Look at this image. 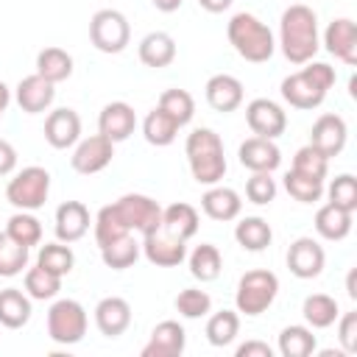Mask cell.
Listing matches in <instances>:
<instances>
[{
	"instance_id": "45",
	"label": "cell",
	"mask_w": 357,
	"mask_h": 357,
	"mask_svg": "<svg viewBox=\"0 0 357 357\" xmlns=\"http://www.w3.org/2000/svg\"><path fill=\"white\" fill-rule=\"evenodd\" d=\"M293 170H298V173H304V176H312V178H321V181H324L326 173H329V159L307 142L304 148L296 151V156H293Z\"/></svg>"
},
{
	"instance_id": "11",
	"label": "cell",
	"mask_w": 357,
	"mask_h": 357,
	"mask_svg": "<svg viewBox=\"0 0 357 357\" xmlns=\"http://www.w3.org/2000/svg\"><path fill=\"white\" fill-rule=\"evenodd\" d=\"M245 123L254 131V137L276 139L287 128V114H284V109L276 100H271V98H254L245 106Z\"/></svg>"
},
{
	"instance_id": "27",
	"label": "cell",
	"mask_w": 357,
	"mask_h": 357,
	"mask_svg": "<svg viewBox=\"0 0 357 357\" xmlns=\"http://www.w3.org/2000/svg\"><path fill=\"white\" fill-rule=\"evenodd\" d=\"M351 215L354 212H346V209H337L335 204H324L318 212H315V231L324 237V240H346L349 231H351Z\"/></svg>"
},
{
	"instance_id": "20",
	"label": "cell",
	"mask_w": 357,
	"mask_h": 357,
	"mask_svg": "<svg viewBox=\"0 0 357 357\" xmlns=\"http://www.w3.org/2000/svg\"><path fill=\"white\" fill-rule=\"evenodd\" d=\"M240 165L248 167L251 173H273L279 165H282V151L273 139H265V137H248L240 151Z\"/></svg>"
},
{
	"instance_id": "15",
	"label": "cell",
	"mask_w": 357,
	"mask_h": 357,
	"mask_svg": "<svg viewBox=\"0 0 357 357\" xmlns=\"http://www.w3.org/2000/svg\"><path fill=\"white\" fill-rule=\"evenodd\" d=\"M45 139L56 151H67L81 139V117L75 109H53L45 120Z\"/></svg>"
},
{
	"instance_id": "18",
	"label": "cell",
	"mask_w": 357,
	"mask_h": 357,
	"mask_svg": "<svg viewBox=\"0 0 357 357\" xmlns=\"http://www.w3.org/2000/svg\"><path fill=\"white\" fill-rule=\"evenodd\" d=\"M134 128H137V114L126 100H112L98 114V134H103L114 145L128 139L134 134Z\"/></svg>"
},
{
	"instance_id": "12",
	"label": "cell",
	"mask_w": 357,
	"mask_h": 357,
	"mask_svg": "<svg viewBox=\"0 0 357 357\" xmlns=\"http://www.w3.org/2000/svg\"><path fill=\"white\" fill-rule=\"evenodd\" d=\"M112 159H114V142L106 139L103 134H92V137L75 142V151L70 156V165H73L75 173L92 176V173H100L103 167H109Z\"/></svg>"
},
{
	"instance_id": "23",
	"label": "cell",
	"mask_w": 357,
	"mask_h": 357,
	"mask_svg": "<svg viewBox=\"0 0 357 357\" xmlns=\"http://www.w3.org/2000/svg\"><path fill=\"white\" fill-rule=\"evenodd\" d=\"M56 240L75 243L89 231V209L81 201H64L56 209Z\"/></svg>"
},
{
	"instance_id": "35",
	"label": "cell",
	"mask_w": 357,
	"mask_h": 357,
	"mask_svg": "<svg viewBox=\"0 0 357 357\" xmlns=\"http://www.w3.org/2000/svg\"><path fill=\"white\" fill-rule=\"evenodd\" d=\"M36 265H42L45 271H50L56 276H67L73 271V265H75V254H73L70 243H61V240L45 243L39 248V254H36Z\"/></svg>"
},
{
	"instance_id": "40",
	"label": "cell",
	"mask_w": 357,
	"mask_h": 357,
	"mask_svg": "<svg viewBox=\"0 0 357 357\" xmlns=\"http://www.w3.org/2000/svg\"><path fill=\"white\" fill-rule=\"evenodd\" d=\"M284 190L298 204H315L324 195V181L321 178H312V176H304V173H298V170L290 167L284 173Z\"/></svg>"
},
{
	"instance_id": "19",
	"label": "cell",
	"mask_w": 357,
	"mask_h": 357,
	"mask_svg": "<svg viewBox=\"0 0 357 357\" xmlns=\"http://www.w3.org/2000/svg\"><path fill=\"white\" fill-rule=\"evenodd\" d=\"M324 45L326 50L340 59L343 64L354 67L357 64V25L349 20V17H337L326 25L324 31Z\"/></svg>"
},
{
	"instance_id": "5",
	"label": "cell",
	"mask_w": 357,
	"mask_h": 357,
	"mask_svg": "<svg viewBox=\"0 0 357 357\" xmlns=\"http://www.w3.org/2000/svg\"><path fill=\"white\" fill-rule=\"evenodd\" d=\"M226 36H229V45L237 50V56L245 59V61H251V64L268 61L273 56V50H276V42H273L271 28L259 17H254L248 11H240V14H234L229 20Z\"/></svg>"
},
{
	"instance_id": "52",
	"label": "cell",
	"mask_w": 357,
	"mask_h": 357,
	"mask_svg": "<svg viewBox=\"0 0 357 357\" xmlns=\"http://www.w3.org/2000/svg\"><path fill=\"white\" fill-rule=\"evenodd\" d=\"M8 103H11V89L0 81V117L6 114V109H8Z\"/></svg>"
},
{
	"instance_id": "29",
	"label": "cell",
	"mask_w": 357,
	"mask_h": 357,
	"mask_svg": "<svg viewBox=\"0 0 357 357\" xmlns=\"http://www.w3.org/2000/svg\"><path fill=\"white\" fill-rule=\"evenodd\" d=\"M36 73L42 78H47L50 84H61L73 75V56L64 47L50 45L45 50H39V56H36Z\"/></svg>"
},
{
	"instance_id": "6",
	"label": "cell",
	"mask_w": 357,
	"mask_h": 357,
	"mask_svg": "<svg viewBox=\"0 0 357 357\" xmlns=\"http://www.w3.org/2000/svg\"><path fill=\"white\" fill-rule=\"evenodd\" d=\"M279 293V279L273 271H265V268H257V271H245L237 282V293H234V304H237V312L254 318V315H262L273 298Z\"/></svg>"
},
{
	"instance_id": "25",
	"label": "cell",
	"mask_w": 357,
	"mask_h": 357,
	"mask_svg": "<svg viewBox=\"0 0 357 357\" xmlns=\"http://www.w3.org/2000/svg\"><path fill=\"white\" fill-rule=\"evenodd\" d=\"M137 53H139V61L145 67L162 70V67L173 64V59H176V39L167 31H151L139 39Z\"/></svg>"
},
{
	"instance_id": "42",
	"label": "cell",
	"mask_w": 357,
	"mask_h": 357,
	"mask_svg": "<svg viewBox=\"0 0 357 357\" xmlns=\"http://www.w3.org/2000/svg\"><path fill=\"white\" fill-rule=\"evenodd\" d=\"M173 304H176V312H178L181 318H190V321L204 318V315L212 310V298H209V293L201 290V287H184V290L176 296Z\"/></svg>"
},
{
	"instance_id": "34",
	"label": "cell",
	"mask_w": 357,
	"mask_h": 357,
	"mask_svg": "<svg viewBox=\"0 0 357 357\" xmlns=\"http://www.w3.org/2000/svg\"><path fill=\"white\" fill-rule=\"evenodd\" d=\"M142 134H145V139H148L151 145L165 148V145H170V142L176 139L178 123H176L173 117H167V114L156 106V109H151V112L145 114V120H142Z\"/></svg>"
},
{
	"instance_id": "53",
	"label": "cell",
	"mask_w": 357,
	"mask_h": 357,
	"mask_svg": "<svg viewBox=\"0 0 357 357\" xmlns=\"http://www.w3.org/2000/svg\"><path fill=\"white\" fill-rule=\"evenodd\" d=\"M354 273H357V271H349V279H346V293H349V298H357V287H354Z\"/></svg>"
},
{
	"instance_id": "2",
	"label": "cell",
	"mask_w": 357,
	"mask_h": 357,
	"mask_svg": "<svg viewBox=\"0 0 357 357\" xmlns=\"http://www.w3.org/2000/svg\"><path fill=\"white\" fill-rule=\"evenodd\" d=\"M279 45L290 64H307L318 53V17L310 6L293 3L279 20Z\"/></svg>"
},
{
	"instance_id": "21",
	"label": "cell",
	"mask_w": 357,
	"mask_h": 357,
	"mask_svg": "<svg viewBox=\"0 0 357 357\" xmlns=\"http://www.w3.org/2000/svg\"><path fill=\"white\" fill-rule=\"evenodd\" d=\"M95 326L106 337H120L131 326V304L123 296H106L95 307Z\"/></svg>"
},
{
	"instance_id": "3",
	"label": "cell",
	"mask_w": 357,
	"mask_h": 357,
	"mask_svg": "<svg viewBox=\"0 0 357 357\" xmlns=\"http://www.w3.org/2000/svg\"><path fill=\"white\" fill-rule=\"evenodd\" d=\"M335 67L324 64V61H307V67H301L298 73H290L287 78H282V98L284 103H290L293 109H318L326 98V92L335 84Z\"/></svg>"
},
{
	"instance_id": "28",
	"label": "cell",
	"mask_w": 357,
	"mask_h": 357,
	"mask_svg": "<svg viewBox=\"0 0 357 357\" xmlns=\"http://www.w3.org/2000/svg\"><path fill=\"white\" fill-rule=\"evenodd\" d=\"M234 240L245 248V251H265L273 240V229L265 218L259 215H251V218H243L237 226H234Z\"/></svg>"
},
{
	"instance_id": "32",
	"label": "cell",
	"mask_w": 357,
	"mask_h": 357,
	"mask_svg": "<svg viewBox=\"0 0 357 357\" xmlns=\"http://www.w3.org/2000/svg\"><path fill=\"white\" fill-rule=\"evenodd\" d=\"M187 265H190L192 279H198V282H215V279L220 276L223 257H220L218 245H212V243H201V245L192 248Z\"/></svg>"
},
{
	"instance_id": "13",
	"label": "cell",
	"mask_w": 357,
	"mask_h": 357,
	"mask_svg": "<svg viewBox=\"0 0 357 357\" xmlns=\"http://www.w3.org/2000/svg\"><path fill=\"white\" fill-rule=\"evenodd\" d=\"M326 265L324 245L312 237H296L287 248V268L296 279H315Z\"/></svg>"
},
{
	"instance_id": "33",
	"label": "cell",
	"mask_w": 357,
	"mask_h": 357,
	"mask_svg": "<svg viewBox=\"0 0 357 357\" xmlns=\"http://www.w3.org/2000/svg\"><path fill=\"white\" fill-rule=\"evenodd\" d=\"M315 346H318V340L310 326L290 324L279 332V354L282 357H310L315 351Z\"/></svg>"
},
{
	"instance_id": "50",
	"label": "cell",
	"mask_w": 357,
	"mask_h": 357,
	"mask_svg": "<svg viewBox=\"0 0 357 357\" xmlns=\"http://www.w3.org/2000/svg\"><path fill=\"white\" fill-rule=\"evenodd\" d=\"M231 3H234V0H198V6H201L204 11H209V14H220V11H226Z\"/></svg>"
},
{
	"instance_id": "36",
	"label": "cell",
	"mask_w": 357,
	"mask_h": 357,
	"mask_svg": "<svg viewBox=\"0 0 357 357\" xmlns=\"http://www.w3.org/2000/svg\"><path fill=\"white\" fill-rule=\"evenodd\" d=\"M240 332V315L234 310H220V312H212L209 321H206V340L218 349L229 346Z\"/></svg>"
},
{
	"instance_id": "37",
	"label": "cell",
	"mask_w": 357,
	"mask_h": 357,
	"mask_svg": "<svg viewBox=\"0 0 357 357\" xmlns=\"http://www.w3.org/2000/svg\"><path fill=\"white\" fill-rule=\"evenodd\" d=\"M167 117H173L176 123H178V128L181 126H187L190 120H192V114H195V100H192V95L187 92V89H165L162 95H159V103H156Z\"/></svg>"
},
{
	"instance_id": "38",
	"label": "cell",
	"mask_w": 357,
	"mask_h": 357,
	"mask_svg": "<svg viewBox=\"0 0 357 357\" xmlns=\"http://www.w3.org/2000/svg\"><path fill=\"white\" fill-rule=\"evenodd\" d=\"M61 290V276L45 271L42 265H33L25 271V293L36 301H47V298H56Z\"/></svg>"
},
{
	"instance_id": "41",
	"label": "cell",
	"mask_w": 357,
	"mask_h": 357,
	"mask_svg": "<svg viewBox=\"0 0 357 357\" xmlns=\"http://www.w3.org/2000/svg\"><path fill=\"white\" fill-rule=\"evenodd\" d=\"M28 251L22 243L8 237V231H0V276H17L28 268Z\"/></svg>"
},
{
	"instance_id": "26",
	"label": "cell",
	"mask_w": 357,
	"mask_h": 357,
	"mask_svg": "<svg viewBox=\"0 0 357 357\" xmlns=\"http://www.w3.org/2000/svg\"><path fill=\"white\" fill-rule=\"evenodd\" d=\"M31 296L20 287L0 290V324L6 329H22L31 321Z\"/></svg>"
},
{
	"instance_id": "31",
	"label": "cell",
	"mask_w": 357,
	"mask_h": 357,
	"mask_svg": "<svg viewBox=\"0 0 357 357\" xmlns=\"http://www.w3.org/2000/svg\"><path fill=\"white\" fill-rule=\"evenodd\" d=\"M301 315H304V321H307L310 329H326V326H332V324L337 321L340 310H337V301H335L332 296H326V293H312V296L304 298Z\"/></svg>"
},
{
	"instance_id": "43",
	"label": "cell",
	"mask_w": 357,
	"mask_h": 357,
	"mask_svg": "<svg viewBox=\"0 0 357 357\" xmlns=\"http://www.w3.org/2000/svg\"><path fill=\"white\" fill-rule=\"evenodd\" d=\"M324 192L329 195V204H335L337 209L354 212L357 209V178L351 173H340L332 178L329 187H324Z\"/></svg>"
},
{
	"instance_id": "49",
	"label": "cell",
	"mask_w": 357,
	"mask_h": 357,
	"mask_svg": "<svg viewBox=\"0 0 357 357\" xmlns=\"http://www.w3.org/2000/svg\"><path fill=\"white\" fill-rule=\"evenodd\" d=\"M14 167H17V151L8 139H0V176L14 173Z\"/></svg>"
},
{
	"instance_id": "22",
	"label": "cell",
	"mask_w": 357,
	"mask_h": 357,
	"mask_svg": "<svg viewBox=\"0 0 357 357\" xmlns=\"http://www.w3.org/2000/svg\"><path fill=\"white\" fill-rule=\"evenodd\" d=\"M204 95H206V103L215 112L229 114V112L240 109V103H243V84H240V78H234L229 73H218L206 81Z\"/></svg>"
},
{
	"instance_id": "46",
	"label": "cell",
	"mask_w": 357,
	"mask_h": 357,
	"mask_svg": "<svg viewBox=\"0 0 357 357\" xmlns=\"http://www.w3.org/2000/svg\"><path fill=\"white\" fill-rule=\"evenodd\" d=\"M245 198L257 206H265L276 198V181L271 178V173H251V178L245 181Z\"/></svg>"
},
{
	"instance_id": "39",
	"label": "cell",
	"mask_w": 357,
	"mask_h": 357,
	"mask_svg": "<svg viewBox=\"0 0 357 357\" xmlns=\"http://www.w3.org/2000/svg\"><path fill=\"white\" fill-rule=\"evenodd\" d=\"M6 231H8V237H14L17 243H22L25 248H33V245L42 243V223L31 212H25V209H17L8 218Z\"/></svg>"
},
{
	"instance_id": "48",
	"label": "cell",
	"mask_w": 357,
	"mask_h": 357,
	"mask_svg": "<svg viewBox=\"0 0 357 357\" xmlns=\"http://www.w3.org/2000/svg\"><path fill=\"white\" fill-rule=\"evenodd\" d=\"M234 354L237 357H273V349L268 343H262V340H245V343L237 346Z\"/></svg>"
},
{
	"instance_id": "9",
	"label": "cell",
	"mask_w": 357,
	"mask_h": 357,
	"mask_svg": "<svg viewBox=\"0 0 357 357\" xmlns=\"http://www.w3.org/2000/svg\"><path fill=\"white\" fill-rule=\"evenodd\" d=\"M131 39V25L123 11L100 8L89 20V42L100 53H123Z\"/></svg>"
},
{
	"instance_id": "30",
	"label": "cell",
	"mask_w": 357,
	"mask_h": 357,
	"mask_svg": "<svg viewBox=\"0 0 357 357\" xmlns=\"http://www.w3.org/2000/svg\"><path fill=\"white\" fill-rule=\"evenodd\" d=\"M139 251H142V243H137L134 234H123V237L100 245V259L112 271H126L139 259Z\"/></svg>"
},
{
	"instance_id": "44",
	"label": "cell",
	"mask_w": 357,
	"mask_h": 357,
	"mask_svg": "<svg viewBox=\"0 0 357 357\" xmlns=\"http://www.w3.org/2000/svg\"><path fill=\"white\" fill-rule=\"evenodd\" d=\"M123 234H131V231L126 229V223L120 220V215L114 212V206L112 204L100 206V212L95 218V243H98V248L106 245V243H112V240H117V237H123Z\"/></svg>"
},
{
	"instance_id": "14",
	"label": "cell",
	"mask_w": 357,
	"mask_h": 357,
	"mask_svg": "<svg viewBox=\"0 0 357 357\" xmlns=\"http://www.w3.org/2000/svg\"><path fill=\"white\" fill-rule=\"evenodd\" d=\"M346 139H349V126L340 114H321L315 123H312V131H310V145L315 151H321L326 159L337 156L343 148H346Z\"/></svg>"
},
{
	"instance_id": "51",
	"label": "cell",
	"mask_w": 357,
	"mask_h": 357,
	"mask_svg": "<svg viewBox=\"0 0 357 357\" xmlns=\"http://www.w3.org/2000/svg\"><path fill=\"white\" fill-rule=\"evenodd\" d=\"M153 3V8L156 11H162V14H173V11H178L181 8V3L184 0H151Z\"/></svg>"
},
{
	"instance_id": "16",
	"label": "cell",
	"mask_w": 357,
	"mask_h": 357,
	"mask_svg": "<svg viewBox=\"0 0 357 357\" xmlns=\"http://www.w3.org/2000/svg\"><path fill=\"white\" fill-rule=\"evenodd\" d=\"M187 346V332L178 321H159L151 329L148 343L142 346V357H181Z\"/></svg>"
},
{
	"instance_id": "24",
	"label": "cell",
	"mask_w": 357,
	"mask_h": 357,
	"mask_svg": "<svg viewBox=\"0 0 357 357\" xmlns=\"http://www.w3.org/2000/svg\"><path fill=\"white\" fill-rule=\"evenodd\" d=\"M201 209L206 218L212 220H234L243 209V201H240V192L231 190V187H223V184H212L204 195H201Z\"/></svg>"
},
{
	"instance_id": "17",
	"label": "cell",
	"mask_w": 357,
	"mask_h": 357,
	"mask_svg": "<svg viewBox=\"0 0 357 357\" xmlns=\"http://www.w3.org/2000/svg\"><path fill=\"white\" fill-rule=\"evenodd\" d=\"M56 98V84H50L47 78H42L39 73H31L25 75L17 89H14V100L17 106L25 112V114H39V112H47L50 103Z\"/></svg>"
},
{
	"instance_id": "8",
	"label": "cell",
	"mask_w": 357,
	"mask_h": 357,
	"mask_svg": "<svg viewBox=\"0 0 357 357\" xmlns=\"http://www.w3.org/2000/svg\"><path fill=\"white\" fill-rule=\"evenodd\" d=\"M50 195V173L39 165L22 167L20 173H14V178L6 184V201L14 209H25L33 212L39 206H45Z\"/></svg>"
},
{
	"instance_id": "10",
	"label": "cell",
	"mask_w": 357,
	"mask_h": 357,
	"mask_svg": "<svg viewBox=\"0 0 357 357\" xmlns=\"http://www.w3.org/2000/svg\"><path fill=\"white\" fill-rule=\"evenodd\" d=\"M112 206L120 215V220L126 223V229L128 231H139V234L153 229L159 223V218H162V206L151 195H142V192H128V195L117 198Z\"/></svg>"
},
{
	"instance_id": "7",
	"label": "cell",
	"mask_w": 357,
	"mask_h": 357,
	"mask_svg": "<svg viewBox=\"0 0 357 357\" xmlns=\"http://www.w3.org/2000/svg\"><path fill=\"white\" fill-rule=\"evenodd\" d=\"M86 310L75 298H59L47 310V335L59 346H75L86 335Z\"/></svg>"
},
{
	"instance_id": "4",
	"label": "cell",
	"mask_w": 357,
	"mask_h": 357,
	"mask_svg": "<svg viewBox=\"0 0 357 357\" xmlns=\"http://www.w3.org/2000/svg\"><path fill=\"white\" fill-rule=\"evenodd\" d=\"M184 153H187V165L190 173L198 184H220V178L226 176V153H223V142L212 128H195L187 134L184 142Z\"/></svg>"
},
{
	"instance_id": "1",
	"label": "cell",
	"mask_w": 357,
	"mask_h": 357,
	"mask_svg": "<svg viewBox=\"0 0 357 357\" xmlns=\"http://www.w3.org/2000/svg\"><path fill=\"white\" fill-rule=\"evenodd\" d=\"M195 231H198L195 206L176 201L165 206L159 223L142 234V254L156 268H176L187 259V240Z\"/></svg>"
},
{
	"instance_id": "47",
	"label": "cell",
	"mask_w": 357,
	"mask_h": 357,
	"mask_svg": "<svg viewBox=\"0 0 357 357\" xmlns=\"http://www.w3.org/2000/svg\"><path fill=\"white\" fill-rule=\"evenodd\" d=\"M337 340L346 354H357V312H343L337 321Z\"/></svg>"
}]
</instances>
